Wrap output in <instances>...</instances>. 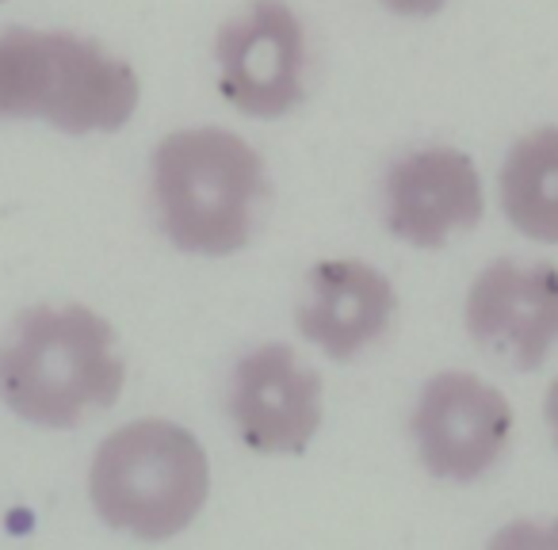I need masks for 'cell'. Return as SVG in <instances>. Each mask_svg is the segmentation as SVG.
<instances>
[{
  "label": "cell",
  "mask_w": 558,
  "mask_h": 550,
  "mask_svg": "<svg viewBox=\"0 0 558 550\" xmlns=\"http://www.w3.org/2000/svg\"><path fill=\"white\" fill-rule=\"evenodd\" d=\"M123 387L116 329L81 303L27 306L0 341V402L24 425L77 428L88 413L111 410Z\"/></svg>",
  "instance_id": "obj_1"
},
{
  "label": "cell",
  "mask_w": 558,
  "mask_h": 550,
  "mask_svg": "<svg viewBox=\"0 0 558 550\" xmlns=\"http://www.w3.org/2000/svg\"><path fill=\"white\" fill-rule=\"evenodd\" d=\"M157 225L187 256H233L253 241L268 203V172L241 134L187 126L157 142L149 161Z\"/></svg>",
  "instance_id": "obj_2"
},
{
  "label": "cell",
  "mask_w": 558,
  "mask_h": 550,
  "mask_svg": "<svg viewBox=\"0 0 558 550\" xmlns=\"http://www.w3.org/2000/svg\"><path fill=\"white\" fill-rule=\"evenodd\" d=\"M142 103V81L126 58L73 32H0V119H39L54 131L116 134Z\"/></svg>",
  "instance_id": "obj_3"
},
{
  "label": "cell",
  "mask_w": 558,
  "mask_h": 550,
  "mask_svg": "<svg viewBox=\"0 0 558 550\" xmlns=\"http://www.w3.org/2000/svg\"><path fill=\"white\" fill-rule=\"evenodd\" d=\"M210 497V459L184 425L138 417L100 440L88 501L111 531L165 542L187 531Z\"/></svg>",
  "instance_id": "obj_4"
},
{
  "label": "cell",
  "mask_w": 558,
  "mask_h": 550,
  "mask_svg": "<svg viewBox=\"0 0 558 550\" xmlns=\"http://www.w3.org/2000/svg\"><path fill=\"white\" fill-rule=\"evenodd\" d=\"M218 88L248 119H283L306 100V27L288 0H248L215 35Z\"/></svg>",
  "instance_id": "obj_5"
},
{
  "label": "cell",
  "mask_w": 558,
  "mask_h": 550,
  "mask_svg": "<svg viewBox=\"0 0 558 550\" xmlns=\"http://www.w3.org/2000/svg\"><path fill=\"white\" fill-rule=\"evenodd\" d=\"M410 436L425 474L451 486L482 481L512 440V405L471 371H440L421 387Z\"/></svg>",
  "instance_id": "obj_6"
},
{
  "label": "cell",
  "mask_w": 558,
  "mask_h": 550,
  "mask_svg": "<svg viewBox=\"0 0 558 550\" xmlns=\"http://www.w3.org/2000/svg\"><path fill=\"white\" fill-rule=\"evenodd\" d=\"M226 413L256 455H303L326 417V387L283 341L245 352L230 375Z\"/></svg>",
  "instance_id": "obj_7"
},
{
  "label": "cell",
  "mask_w": 558,
  "mask_h": 550,
  "mask_svg": "<svg viewBox=\"0 0 558 550\" xmlns=\"http://www.w3.org/2000/svg\"><path fill=\"white\" fill-rule=\"evenodd\" d=\"M466 337L517 371H539L558 349V268L547 260H501L474 276L463 303Z\"/></svg>",
  "instance_id": "obj_8"
},
{
  "label": "cell",
  "mask_w": 558,
  "mask_h": 550,
  "mask_svg": "<svg viewBox=\"0 0 558 550\" xmlns=\"http://www.w3.org/2000/svg\"><path fill=\"white\" fill-rule=\"evenodd\" d=\"M482 215V172L456 146L410 149L383 176V222L410 248H444L451 233L474 230Z\"/></svg>",
  "instance_id": "obj_9"
},
{
  "label": "cell",
  "mask_w": 558,
  "mask_h": 550,
  "mask_svg": "<svg viewBox=\"0 0 558 550\" xmlns=\"http://www.w3.org/2000/svg\"><path fill=\"white\" fill-rule=\"evenodd\" d=\"M398 314V291L375 264L337 256L306 271V298L295 326L333 364H352L390 329Z\"/></svg>",
  "instance_id": "obj_10"
},
{
  "label": "cell",
  "mask_w": 558,
  "mask_h": 550,
  "mask_svg": "<svg viewBox=\"0 0 558 550\" xmlns=\"http://www.w3.org/2000/svg\"><path fill=\"white\" fill-rule=\"evenodd\" d=\"M497 192L512 230L558 245V126H539L509 149Z\"/></svg>",
  "instance_id": "obj_11"
},
{
  "label": "cell",
  "mask_w": 558,
  "mask_h": 550,
  "mask_svg": "<svg viewBox=\"0 0 558 550\" xmlns=\"http://www.w3.org/2000/svg\"><path fill=\"white\" fill-rule=\"evenodd\" d=\"M383 9L390 16H402V20H433L436 12H444L448 0H379Z\"/></svg>",
  "instance_id": "obj_12"
},
{
  "label": "cell",
  "mask_w": 558,
  "mask_h": 550,
  "mask_svg": "<svg viewBox=\"0 0 558 550\" xmlns=\"http://www.w3.org/2000/svg\"><path fill=\"white\" fill-rule=\"evenodd\" d=\"M543 417H547L550 440H555V448H558V379L547 387V398H543Z\"/></svg>",
  "instance_id": "obj_13"
},
{
  "label": "cell",
  "mask_w": 558,
  "mask_h": 550,
  "mask_svg": "<svg viewBox=\"0 0 558 550\" xmlns=\"http://www.w3.org/2000/svg\"><path fill=\"white\" fill-rule=\"evenodd\" d=\"M0 4H4V0H0Z\"/></svg>",
  "instance_id": "obj_14"
}]
</instances>
